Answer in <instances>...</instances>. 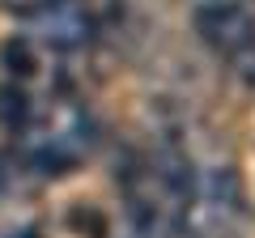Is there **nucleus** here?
Here are the masks:
<instances>
[{"label": "nucleus", "instance_id": "1", "mask_svg": "<svg viewBox=\"0 0 255 238\" xmlns=\"http://www.w3.org/2000/svg\"><path fill=\"white\" fill-rule=\"evenodd\" d=\"M115 183L136 238H174L183 230V217H187L196 162L179 145L157 140L149 149H132L119 162Z\"/></svg>", "mask_w": 255, "mask_h": 238}, {"label": "nucleus", "instance_id": "2", "mask_svg": "<svg viewBox=\"0 0 255 238\" xmlns=\"http://www.w3.org/2000/svg\"><path fill=\"white\" fill-rule=\"evenodd\" d=\"M17 136H21L17 157L26 162L30 174H68L94 149V119L77 98L64 94V85H55L34 102Z\"/></svg>", "mask_w": 255, "mask_h": 238}, {"label": "nucleus", "instance_id": "3", "mask_svg": "<svg viewBox=\"0 0 255 238\" xmlns=\"http://www.w3.org/2000/svg\"><path fill=\"white\" fill-rule=\"evenodd\" d=\"M196 34L230 73L255 90V9L243 0H196L191 9Z\"/></svg>", "mask_w": 255, "mask_h": 238}, {"label": "nucleus", "instance_id": "4", "mask_svg": "<svg viewBox=\"0 0 255 238\" xmlns=\"http://www.w3.org/2000/svg\"><path fill=\"white\" fill-rule=\"evenodd\" d=\"M13 17L21 26V38L55 55L81 51L98 34V9L90 0H21L13 4Z\"/></svg>", "mask_w": 255, "mask_h": 238}, {"label": "nucleus", "instance_id": "5", "mask_svg": "<svg viewBox=\"0 0 255 238\" xmlns=\"http://www.w3.org/2000/svg\"><path fill=\"white\" fill-rule=\"evenodd\" d=\"M247 217L243 204V183L230 166H196V183H191L187 217L183 230L191 238H234Z\"/></svg>", "mask_w": 255, "mask_h": 238}, {"label": "nucleus", "instance_id": "6", "mask_svg": "<svg viewBox=\"0 0 255 238\" xmlns=\"http://www.w3.org/2000/svg\"><path fill=\"white\" fill-rule=\"evenodd\" d=\"M26 174H30V170H26V162H21V157H13V153H0V200L17 192Z\"/></svg>", "mask_w": 255, "mask_h": 238}, {"label": "nucleus", "instance_id": "7", "mask_svg": "<svg viewBox=\"0 0 255 238\" xmlns=\"http://www.w3.org/2000/svg\"><path fill=\"white\" fill-rule=\"evenodd\" d=\"M9 238H38L34 230H21V234H9Z\"/></svg>", "mask_w": 255, "mask_h": 238}, {"label": "nucleus", "instance_id": "8", "mask_svg": "<svg viewBox=\"0 0 255 238\" xmlns=\"http://www.w3.org/2000/svg\"><path fill=\"white\" fill-rule=\"evenodd\" d=\"M243 4H251V9H255V0H243Z\"/></svg>", "mask_w": 255, "mask_h": 238}]
</instances>
